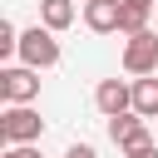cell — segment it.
Segmentation results:
<instances>
[{
  "label": "cell",
  "instance_id": "obj_1",
  "mask_svg": "<svg viewBox=\"0 0 158 158\" xmlns=\"http://www.w3.org/2000/svg\"><path fill=\"white\" fill-rule=\"evenodd\" d=\"M20 59L30 69H54L59 64V40L49 25H35V30H20Z\"/></svg>",
  "mask_w": 158,
  "mask_h": 158
},
{
  "label": "cell",
  "instance_id": "obj_2",
  "mask_svg": "<svg viewBox=\"0 0 158 158\" xmlns=\"http://www.w3.org/2000/svg\"><path fill=\"white\" fill-rule=\"evenodd\" d=\"M40 133H44V118L30 104H5V114H0V138L5 143H35Z\"/></svg>",
  "mask_w": 158,
  "mask_h": 158
},
{
  "label": "cell",
  "instance_id": "obj_3",
  "mask_svg": "<svg viewBox=\"0 0 158 158\" xmlns=\"http://www.w3.org/2000/svg\"><path fill=\"white\" fill-rule=\"evenodd\" d=\"M40 94V69L30 64H5L0 69V99L5 104H30Z\"/></svg>",
  "mask_w": 158,
  "mask_h": 158
},
{
  "label": "cell",
  "instance_id": "obj_4",
  "mask_svg": "<svg viewBox=\"0 0 158 158\" xmlns=\"http://www.w3.org/2000/svg\"><path fill=\"white\" fill-rule=\"evenodd\" d=\"M123 69H128L133 79H143V74H158V35H153V30H143V35H128V44H123Z\"/></svg>",
  "mask_w": 158,
  "mask_h": 158
},
{
  "label": "cell",
  "instance_id": "obj_5",
  "mask_svg": "<svg viewBox=\"0 0 158 158\" xmlns=\"http://www.w3.org/2000/svg\"><path fill=\"white\" fill-rule=\"evenodd\" d=\"M94 104H99V114H104V118H118V114H128V109H133V84H123V79H99Z\"/></svg>",
  "mask_w": 158,
  "mask_h": 158
},
{
  "label": "cell",
  "instance_id": "obj_6",
  "mask_svg": "<svg viewBox=\"0 0 158 158\" xmlns=\"http://www.w3.org/2000/svg\"><path fill=\"white\" fill-rule=\"evenodd\" d=\"M109 138L123 148V153H133V148H143L148 143V128H143V114H118V118H109Z\"/></svg>",
  "mask_w": 158,
  "mask_h": 158
},
{
  "label": "cell",
  "instance_id": "obj_7",
  "mask_svg": "<svg viewBox=\"0 0 158 158\" xmlns=\"http://www.w3.org/2000/svg\"><path fill=\"white\" fill-rule=\"evenodd\" d=\"M118 15H123V0H89L84 5V25L94 35H118Z\"/></svg>",
  "mask_w": 158,
  "mask_h": 158
},
{
  "label": "cell",
  "instance_id": "obj_8",
  "mask_svg": "<svg viewBox=\"0 0 158 158\" xmlns=\"http://www.w3.org/2000/svg\"><path fill=\"white\" fill-rule=\"evenodd\" d=\"M133 114H143V118H158V74H143V79H133Z\"/></svg>",
  "mask_w": 158,
  "mask_h": 158
},
{
  "label": "cell",
  "instance_id": "obj_9",
  "mask_svg": "<svg viewBox=\"0 0 158 158\" xmlns=\"http://www.w3.org/2000/svg\"><path fill=\"white\" fill-rule=\"evenodd\" d=\"M40 25H49L54 35L74 25V0H40Z\"/></svg>",
  "mask_w": 158,
  "mask_h": 158
},
{
  "label": "cell",
  "instance_id": "obj_10",
  "mask_svg": "<svg viewBox=\"0 0 158 158\" xmlns=\"http://www.w3.org/2000/svg\"><path fill=\"white\" fill-rule=\"evenodd\" d=\"M10 54H20V30L10 20H0V59H10Z\"/></svg>",
  "mask_w": 158,
  "mask_h": 158
},
{
  "label": "cell",
  "instance_id": "obj_11",
  "mask_svg": "<svg viewBox=\"0 0 158 158\" xmlns=\"http://www.w3.org/2000/svg\"><path fill=\"white\" fill-rule=\"evenodd\" d=\"M5 158H40V148H35V143H10Z\"/></svg>",
  "mask_w": 158,
  "mask_h": 158
},
{
  "label": "cell",
  "instance_id": "obj_12",
  "mask_svg": "<svg viewBox=\"0 0 158 158\" xmlns=\"http://www.w3.org/2000/svg\"><path fill=\"white\" fill-rule=\"evenodd\" d=\"M64 158H99V153H94V148H89V143H74V148H69V153H64Z\"/></svg>",
  "mask_w": 158,
  "mask_h": 158
},
{
  "label": "cell",
  "instance_id": "obj_13",
  "mask_svg": "<svg viewBox=\"0 0 158 158\" xmlns=\"http://www.w3.org/2000/svg\"><path fill=\"white\" fill-rule=\"evenodd\" d=\"M128 10H143V15H153V0H123Z\"/></svg>",
  "mask_w": 158,
  "mask_h": 158
},
{
  "label": "cell",
  "instance_id": "obj_14",
  "mask_svg": "<svg viewBox=\"0 0 158 158\" xmlns=\"http://www.w3.org/2000/svg\"><path fill=\"white\" fill-rule=\"evenodd\" d=\"M128 158H158V148H153V143H143V148H133Z\"/></svg>",
  "mask_w": 158,
  "mask_h": 158
},
{
  "label": "cell",
  "instance_id": "obj_15",
  "mask_svg": "<svg viewBox=\"0 0 158 158\" xmlns=\"http://www.w3.org/2000/svg\"><path fill=\"white\" fill-rule=\"evenodd\" d=\"M84 5H89V0H84Z\"/></svg>",
  "mask_w": 158,
  "mask_h": 158
}]
</instances>
